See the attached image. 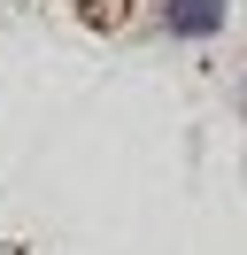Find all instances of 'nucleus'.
Listing matches in <instances>:
<instances>
[{"mask_svg": "<svg viewBox=\"0 0 247 255\" xmlns=\"http://www.w3.org/2000/svg\"><path fill=\"white\" fill-rule=\"evenodd\" d=\"M224 23V0H162V31L170 39H209Z\"/></svg>", "mask_w": 247, "mask_h": 255, "instance_id": "nucleus-1", "label": "nucleus"}]
</instances>
